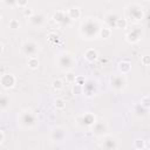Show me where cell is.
<instances>
[{"mask_svg": "<svg viewBox=\"0 0 150 150\" xmlns=\"http://www.w3.org/2000/svg\"><path fill=\"white\" fill-rule=\"evenodd\" d=\"M100 23L95 18H87L84 19L79 28L80 35L82 36L83 40H95L98 36V32H100Z\"/></svg>", "mask_w": 150, "mask_h": 150, "instance_id": "obj_1", "label": "cell"}, {"mask_svg": "<svg viewBox=\"0 0 150 150\" xmlns=\"http://www.w3.org/2000/svg\"><path fill=\"white\" fill-rule=\"evenodd\" d=\"M18 124L22 129H32L38 125V116L32 109L25 108L18 114Z\"/></svg>", "mask_w": 150, "mask_h": 150, "instance_id": "obj_2", "label": "cell"}, {"mask_svg": "<svg viewBox=\"0 0 150 150\" xmlns=\"http://www.w3.org/2000/svg\"><path fill=\"white\" fill-rule=\"evenodd\" d=\"M76 64H77L76 57L71 52L64 50V52L59 53L56 56V66L60 70L69 71V70L74 69L76 67Z\"/></svg>", "mask_w": 150, "mask_h": 150, "instance_id": "obj_3", "label": "cell"}, {"mask_svg": "<svg viewBox=\"0 0 150 150\" xmlns=\"http://www.w3.org/2000/svg\"><path fill=\"white\" fill-rule=\"evenodd\" d=\"M110 88L116 93H123L128 87V81L123 74H114L109 77Z\"/></svg>", "mask_w": 150, "mask_h": 150, "instance_id": "obj_4", "label": "cell"}, {"mask_svg": "<svg viewBox=\"0 0 150 150\" xmlns=\"http://www.w3.org/2000/svg\"><path fill=\"white\" fill-rule=\"evenodd\" d=\"M127 15L128 18L134 21V22H138V21H142L145 16V13H144V9L143 7L137 4V2H132V4H129L127 6Z\"/></svg>", "mask_w": 150, "mask_h": 150, "instance_id": "obj_5", "label": "cell"}, {"mask_svg": "<svg viewBox=\"0 0 150 150\" xmlns=\"http://www.w3.org/2000/svg\"><path fill=\"white\" fill-rule=\"evenodd\" d=\"M68 137V129L64 125H54L50 129L49 138L54 143H62Z\"/></svg>", "mask_w": 150, "mask_h": 150, "instance_id": "obj_6", "label": "cell"}, {"mask_svg": "<svg viewBox=\"0 0 150 150\" xmlns=\"http://www.w3.org/2000/svg\"><path fill=\"white\" fill-rule=\"evenodd\" d=\"M21 49L23 55H26L27 57H32V56H36L40 52V45L34 41V40H25L21 45Z\"/></svg>", "mask_w": 150, "mask_h": 150, "instance_id": "obj_7", "label": "cell"}, {"mask_svg": "<svg viewBox=\"0 0 150 150\" xmlns=\"http://www.w3.org/2000/svg\"><path fill=\"white\" fill-rule=\"evenodd\" d=\"M100 146L107 150H115L120 148V141L116 136L110 135V134H105L103 136H101V142H100Z\"/></svg>", "mask_w": 150, "mask_h": 150, "instance_id": "obj_8", "label": "cell"}, {"mask_svg": "<svg viewBox=\"0 0 150 150\" xmlns=\"http://www.w3.org/2000/svg\"><path fill=\"white\" fill-rule=\"evenodd\" d=\"M98 93V81L95 79H87L82 84V94L87 97H93Z\"/></svg>", "mask_w": 150, "mask_h": 150, "instance_id": "obj_9", "label": "cell"}, {"mask_svg": "<svg viewBox=\"0 0 150 150\" xmlns=\"http://www.w3.org/2000/svg\"><path fill=\"white\" fill-rule=\"evenodd\" d=\"M144 38V29L142 27H136L125 34V40L129 43H137Z\"/></svg>", "mask_w": 150, "mask_h": 150, "instance_id": "obj_10", "label": "cell"}, {"mask_svg": "<svg viewBox=\"0 0 150 150\" xmlns=\"http://www.w3.org/2000/svg\"><path fill=\"white\" fill-rule=\"evenodd\" d=\"M47 21V16L45 13L39 12V13H33L29 18H28V22L33 28H41L45 26Z\"/></svg>", "mask_w": 150, "mask_h": 150, "instance_id": "obj_11", "label": "cell"}, {"mask_svg": "<svg viewBox=\"0 0 150 150\" xmlns=\"http://www.w3.org/2000/svg\"><path fill=\"white\" fill-rule=\"evenodd\" d=\"M95 122H96L95 115L93 112H89V111H87V112H84L77 117V124L81 127H84V128H91Z\"/></svg>", "mask_w": 150, "mask_h": 150, "instance_id": "obj_12", "label": "cell"}, {"mask_svg": "<svg viewBox=\"0 0 150 150\" xmlns=\"http://www.w3.org/2000/svg\"><path fill=\"white\" fill-rule=\"evenodd\" d=\"M0 84L4 89H12L16 84V77L12 73H6L0 76Z\"/></svg>", "mask_w": 150, "mask_h": 150, "instance_id": "obj_13", "label": "cell"}, {"mask_svg": "<svg viewBox=\"0 0 150 150\" xmlns=\"http://www.w3.org/2000/svg\"><path fill=\"white\" fill-rule=\"evenodd\" d=\"M107 131H108V124L103 120L102 121H96L91 127V132L97 137H101V136L105 135Z\"/></svg>", "mask_w": 150, "mask_h": 150, "instance_id": "obj_14", "label": "cell"}, {"mask_svg": "<svg viewBox=\"0 0 150 150\" xmlns=\"http://www.w3.org/2000/svg\"><path fill=\"white\" fill-rule=\"evenodd\" d=\"M53 19H54V21L57 25H60L62 27L68 25V22L70 21V19L68 18V14H67L66 11H57V12H55L54 15H53Z\"/></svg>", "mask_w": 150, "mask_h": 150, "instance_id": "obj_15", "label": "cell"}, {"mask_svg": "<svg viewBox=\"0 0 150 150\" xmlns=\"http://www.w3.org/2000/svg\"><path fill=\"white\" fill-rule=\"evenodd\" d=\"M148 112H149V109L143 107L139 102L135 103L132 107V115L137 118H144L145 116H148Z\"/></svg>", "mask_w": 150, "mask_h": 150, "instance_id": "obj_16", "label": "cell"}, {"mask_svg": "<svg viewBox=\"0 0 150 150\" xmlns=\"http://www.w3.org/2000/svg\"><path fill=\"white\" fill-rule=\"evenodd\" d=\"M118 18H120V16H118L115 12H110V13L105 14V16H104V22H105L107 27H109L110 29H111V28H116V22H117Z\"/></svg>", "mask_w": 150, "mask_h": 150, "instance_id": "obj_17", "label": "cell"}, {"mask_svg": "<svg viewBox=\"0 0 150 150\" xmlns=\"http://www.w3.org/2000/svg\"><path fill=\"white\" fill-rule=\"evenodd\" d=\"M11 97L9 95H6V94H2L0 95V111H7L11 107Z\"/></svg>", "mask_w": 150, "mask_h": 150, "instance_id": "obj_18", "label": "cell"}, {"mask_svg": "<svg viewBox=\"0 0 150 150\" xmlns=\"http://www.w3.org/2000/svg\"><path fill=\"white\" fill-rule=\"evenodd\" d=\"M97 56H98V53H97V50L96 49H94V48H88L84 53H83V57L88 61V62H94V61H96L97 60Z\"/></svg>", "mask_w": 150, "mask_h": 150, "instance_id": "obj_19", "label": "cell"}, {"mask_svg": "<svg viewBox=\"0 0 150 150\" xmlns=\"http://www.w3.org/2000/svg\"><path fill=\"white\" fill-rule=\"evenodd\" d=\"M118 70H120V74H123V75H127L130 73L131 70V63L129 61H121L118 63Z\"/></svg>", "mask_w": 150, "mask_h": 150, "instance_id": "obj_20", "label": "cell"}, {"mask_svg": "<svg viewBox=\"0 0 150 150\" xmlns=\"http://www.w3.org/2000/svg\"><path fill=\"white\" fill-rule=\"evenodd\" d=\"M67 14H68V18L70 20H77L81 16V11L77 7H71L67 11Z\"/></svg>", "mask_w": 150, "mask_h": 150, "instance_id": "obj_21", "label": "cell"}, {"mask_svg": "<svg viewBox=\"0 0 150 150\" xmlns=\"http://www.w3.org/2000/svg\"><path fill=\"white\" fill-rule=\"evenodd\" d=\"M39 64H40V62H39V59H38L36 56H32V57H28V61H27V66H28L30 69H33V70L38 69V68H39Z\"/></svg>", "mask_w": 150, "mask_h": 150, "instance_id": "obj_22", "label": "cell"}, {"mask_svg": "<svg viewBox=\"0 0 150 150\" xmlns=\"http://www.w3.org/2000/svg\"><path fill=\"white\" fill-rule=\"evenodd\" d=\"M110 35H111V29L109 27H107V26L100 27L98 36H101L102 39H108V38H110Z\"/></svg>", "mask_w": 150, "mask_h": 150, "instance_id": "obj_23", "label": "cell"}, {"mask_svg": "<svg viewBox=\"0 0 150 150\" xmlns=\"http://www.w3.org/2000/svg\"><path fill=\"white\" fill-rule=\"evenodd\" d=\"M54 107L59 110H63L66 108V101L61 97H57V98L54 100Z\"/></svg>", "mask_w": 150, "mask_h": 150, "instance_id": "obj_24", "label": "cell"}, {"mask_svg": "<svg viewBox=\"0 0 150 150\" xmlns=\"http://www.w3.org/2000/svg\"><path fill=\"white\" fill-rule=\"evenodd\" d=\"M52 87H53L54 90L60 91V90H62V88H63V81L60 80V79H55V80H53V82H52Z\"/></svg>", "mask_w": 150, "mask_h": 150, "instance_id": "obj_25", "label": "cell"}, {"mask_svg": "<svg viewBox=\"0 0 150 150\" xmlns=\"http://www.w3.org/2000/svg\"><path fill=\"white\" fill-rule=\"evenodd\" d=\"M132 146H134V149H136V150H142V149L145 148V143H144L143 139L137 138V139L134 141V145H132Z\"/></svg>", "mask_w": 150, "mask_h": 150, "instance_id": "obj_26", "label": "cell"}, {"mask_svg": "<svg viewBox=\"0 0 150 150\" xmlns=\"http://www.w3.org/2000/svg\"><path fill=\"white\" fill-rule=\"evenodd\" d=\"M128 27V21L127 19H122V18H118L117 22H116V28H120V29H125Z\"/></svg>", "mask_w": 150, "mask_h": 150, "instance_id": "obj_27", "label": "cell"}, {"mask_svg": "<svg viewBox=\"0 0 150 150\" xmlns=\"http://www.w3.org/2000/svg\"><path fill=\"white\" fill-rule=\"evenodd\" d=\"M71 93H73L74 95H81V94H82V86L74 82V84H73V87H71Z\"/></svg>", "mask_w": 150, "mask_h": 150, "instance_id": "obj_28", "label": "cell"}, {"mask_svg": "<svg viewBox=\"0 0 150 150\" xmlns=\"http://www.w3.org/2000/svg\"><path fill=\"white\" fill-rule=\"evenodd\" d=\"M139 103L143 105V107H145V108H150V97H149V95H144L142 98H141V101H139Z\"/></svg>", "mask_w": 150, "mask_h": 150, "instance_id": "obj_29", "label": "cell"}, {"mask_svg": "<svg viewBox=\"0 0 150 150\" xmlns=\"http://www.w3.org/2000/svg\"><path fill=\"white\" fill-rule=\"evenodd\" d=\"M8 27H9L11 29H19V28H20V22H19V20L12 19V20L8 22Z\"/></svg>", "mask_w": 150, "mask_h": 150, "instance_id": "obj_30", "label": "cell"}, {"mask_svg": "<svg viewBox=\"0 0 150 150\" xmlns=\"http://www.w3.org/2000/svg\"><path fill=\"white\" fill-rule=\"evenodd\" d=\"M75 77H76V75L69 70V71H68V74L66 75V77H64V79H66V82H69V83H74V81H75Z\"/></svg>", "mask_w": 150, "mask_h": 150, "instance_id": "obj_31", "label": "cell"}, {"mask_svg": "<svg viewBox=\"0 0 150 150\" xmlns=\"http://www.w3.org/2000/svg\"><path fill=\"white\" fill-rule=\"evenodd\" d=\"M15 5L21 8H26L28 5V0H15Z\"/></svg>", "mask_w": 150, "mask_h": 150, "instance_id": "obj_32", "label": "cell"}, {"mask_svg": "<svg viewBox=\"0 0 150 150\" xmlns=\"http://www.w3.org/2000/svg\"><path fill=\"white\" fill-rule=\"evenodd\" d=\"M48 40H49V42H57V40H59V35L57 34H55V33H50L49 35H48Z\"/></svg>", "mask_w": 150, "mask_h": 150, "instance_id": "obj_33", "label": "cell"}, {"mask_svg": "<svg viewBox=\"0 0 150 150\" xmlns=\"http://www.w3.org/2000/svg\"><path fill=\"white\" fill-rule=\"evenodd\" d=\"M141 62H142V64L143 66H149V55H143V56H141Z\"/></svg>", "mask_w": 150, "mask_h": 150, "instance_id": "obj_34", "label": "cell"}, {"mask_svg": "<svg viewBox=\"0 0 150 150\" xmlns=\"http://www.w3.org/2000/svg\"><path fill=\"white\" fill-rule=\"evenodd\" d=\"M84 81H86V79H84L83 76H76L74 82H75V83H77V84H81V86H82V84L84 83Z\"/></svg>", "mask_w": 150, "mask_h": 150, "instance_id": "obj_35", "label": "cell"}, {"mask_svg": "<svg viewBox=\"0 0 150 150\" xmlns=\"http://www.w3.org/2000/svg\"><path fill=\"white\" fill-rule=\"evenodd\" d=\"M32 14H33V12L30 9H25V15H28V18H29Z\"/></svg>", "mask_w": 150, "mask_h": 150, "instance_id": "obj_36", "label": "cell"}, {"mask_svg": "<svg viewBox=\"0 0 150 150\" xmlns=\"http://www.w3.org/2000/svg\"><path fill=\"white\" fill-rule=\"evenodd\" d=\"M4 139H5V134L0 130V143H2V142H4Z\"/></svg>", "mask_w": 150, "mask_h": 150, "instance_id": "obj_37", "label": "cell"}, {"mask_svg": "<svg viewBox=\"0 0 150 150\" xmlns=\"http://www.w3.org/2000/svg\"><path fill=\"white\" fill-rule=\"evenodd\" d=\"M7 5H15V0H5Z\"/></svg>", "mask_w": 150, "mask_h": 150, "instance_id": "obj_38", "label": "cell"}, {"mask_svg": "<svg viewBox=\"0 0 150 150\" xmlns=\"http://www.w3.org/2000/svg\"><path fill=\"white\" fill-rule=\"evenodd\" d=\"M2 52H4V45L0 42V55L2 54Z\"/></svg>", "mask_w": 150, "mask_h": 150, "instance_id": "obj_39", "label": "cell"}, {"mask_svg": "<svg viewBox=\"0 0 150 150\" xmlns=\"http://www.w3.org/2000/svg\"><path fill=\"white\" fill-rule=\"evenodd\" d=\"M1 20H2V15H1V13H0V23H1Z\"/></svg>", "mask_w": 150, "mask_h": 150, "instance_id": "obj_40", "label": "cell"}, {"mask_svg": "<svg viewBox=\"0 0 150 150\" xmlns=\"http://www.w3.org/2000/svg\"><path fill=\"white\" fill-rule=\"evenodd\" d=\"M144 1H149V0H144Z\"/></svg>", "mask_w": 150, "mask_h": 150, "instance_id": "obj_41", "label": "cell"}, {"mask_svg": "<svg viewBox=\"0 0 150 150\" xmlns=\"http://www.w3.org/2000/svg\"><path fill=\"white\" fill-rule=\"evenodd\" d=\"M107 1H109V0H107Z\"/></svg>", "mask_w": 150, "mask_h": 150, "instance_id": "obj_42", "label": "cell"}]
</instances>
